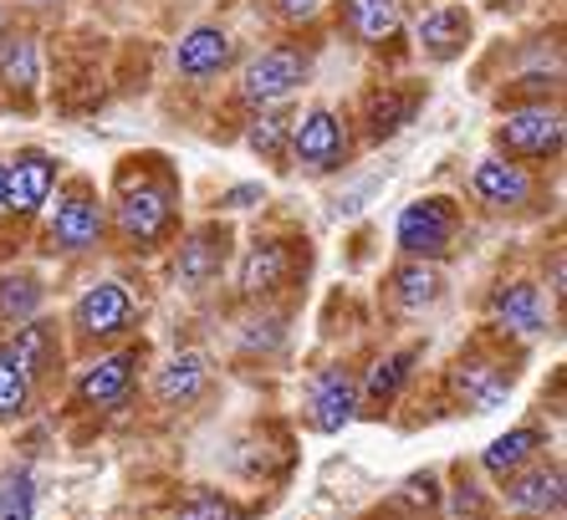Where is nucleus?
Segmentation results:
<instances>
[{
    "instance_id": "a878e982",
    "label": "nucleus",
    "mask_w": 567,
    "mask_h": 520,
    "mask_svg": "<svg viewBox=\"0 0 567 520\" xmlns=\"http://www.w3.org/2000/svg\"><path fill=\"white\" fill-rule=\"evenodd\" d=\"M547 449V434L537 429V424H522V429L502 434V439L491 444L486 455H481V465H486V475H496V480H506V475H516L522 465H532V459Z\"/></svg>"
},
{
    "instance_id": "aec40b11",
    "label": "nucleus",
    "mask_w": 567,
    "mask_h": 520,
    "mask_svg": "<svg viewBox=\"0 0 567 520\" xmlns=\"http://www.w3.org/2000/svg\"><path fill=\"white\" fill-rule=\"evenodd\" d=\"M414 363H420V347H399V352H389V357H379L373 373L358 383V408L383 414V404H394L399 388L414 377Z\"/></svg>"
},
{
    "instance_id": "0eeeda50",
    "label": "nucleus",
    "mask_w": 567,
    "mask_h": 520,
    "mask_svg": "<svg viewBox=\"0 0 567 520\" xmlns=\"http://www.w3.org/2000/svg\"><path fill=\"white\" fill-rule=\"evenodd\" d=\"M307 72H312V56H307L302 46H271V52L246 62V72H240V97L251 107H277L302 87Z\"/></svg>"
},
{
    "instance_id": "412c9836",
    "label": "nucleus",
    "mask_w": 567,
    "mask_h": 520,
    "mask_svg": "<svg viewBox=\"0 0 567 520\" xmlns=\"http://www.w3.org/2000/svg\"><path fill=\"white\" fill-rule=\"evenodd\" d=\"M389 291H394V306L399 312H430L440 297H445V275H440L435 260H404L394 275H389Z\"/></svg>"
},
{
    "instance_id": "423d86ee",
    "label": "nucleus",
    "mask_w": 567,
    "mask_h": 520,
    "mask_svg": "<svg viewBox=\"0 0 567 520\" xmlns=\"http://www.w3.org/2000/svg\"><path fill=\"white\" fill-rule=\"evenodd\" d=\"M103 199H97V189L87 179H72L56 195V215H52V230H47V240H52V250H62V256H82V250H93L97 240H103Z\"/></svg>"
},
{
    "instance_id": "ddd939ff",
    "label": "nucleus",
    "mask_w": 567,
    "mask_h": 520,
    "mask_svg": "<svg viewBox=\"0 0 567 520\" xmlns=\"http://www.w3.org/2000/svg\"><path fill=\"white\" fill-rule=\"evenodd\" d=\"M471 189L486 209H522L532 199V174H527V164H516V158L491 154L471 169Z\"/></svg>"
},
{
    "instance_id": "4468645a",
    "label": "nucleus",
    "mask_w": 567,
    "mask_h": 520,
    "mask_svg": "<svg viewBox=\"0 0 567 520\" xmlns=\"http://www.w3.org/2000/svg\"><path fill=\"white\" fill-rule=\"evenodd\" d=\"M230 62H236V41H230V31H220V27H195L179 37V46H174V66H179V77H189V82L220 77Z\"/></svg>"
},
{
    "instance_id": "b1692460",
    "label": "nucleus",
    "mask_w": 567,
    "mask_h": 520,
    "mask_svg": "<svg viewBox=\"0 0 567 520\" xmlns=\"http://www.w3.org/2000/svg\"><path fill=\"white\" fill-rule=\"evenodd\" d=\"M424 103V87H383L379 97L369 103V138L373 144H383V138H394V133H404L414 123V113H420Z\"/></svg>"
},
{
    "instance_id": "473e14b6",
    "label": "nucleus",
    "mask_w": 567,
    "mask_h": 520,
    "mask_svg": "<svg viewBox=\"0 0 567 520\" xmlns=\"http://www.w3.org/2000/svg\"><path fill=\"white\" fill-rule=\"evenodd\" d=\"M31 6H52V0H31Z\"/></svg>"
},
{
    "instance_id": "c756f323",
    "label": "nucleus",
    "mask_w": 567,
    "mask_h": 520,
    "mask_svg": "<svg viewBox=\"0 0 567 520\" xmlns=\"http://www.w3.org/2000/svg\"><path fill=\"white\" fill-rule=\"evenodd\" d=\"M174 520H246V506H236V500H225L215 490H195L174 510Z\"/></svg>"
},
{
    "instance_id": "72a5a7b5",
    "label": "nucleus",
    "mask_w": 567,
    "mask_h": 520,
    "mask_svg": "<svg viewBox=\"0 0 567 520\" xmlns=\"http://www.w3.org/2000/svg\"><path fill=\"white\" fill-rule=\"evenodd\" d=\"M491 6H506V0H491Z\"/></svg>"
},
{
    "instance_id": "2f4dec72",
    "label": "nucleus",
    "mask_w": 567,
    "mask_h": 520,
    "mask_svg": "<svg viewBox=\"0 0 567 520\" xmlns=\"http://www.w3.org/2000/svg\"><path fill=\"white\" fill-rule=\"evenodd\" d=\"M271 6H277L281 21H312L322 0H271Z\"/></svg>"
},
{
    "instance_id": "dca6fc26",
    "label": "nucleus",
    "mask_w": 567,
    "mask_h": 520,
    "mask_svg": "<svg viewBox=\"0 0 567 520\" xmlns=\"http://www.w3.org/2000/svg\"><path fill=\"white\" fill-rule=\"evenodd\" d=\"M414 41H420V52L430 62H461L465 46H471V11L465 6H435V11L420 15V27H414Z\"/></svg>"
},
{
    "instance_id": "c85d7f7f",
    "label": "nucleus",
    "mask_w": 567,
    "mask_h": 520,
    "mask_svg": "<svg viewBox=\"0 0 567 520\" xmlns=\"http://www.w3.org/2000/svg\"><path fill=\"white\" fill-rule=\"evenodd\" d=\"M37 516V480L27 469H16L11 480L0 485V520H31Z\"/></svg>"
},
{
    "instance_id": "f257e3e1",
    "label": "nucleus",
    "mask_w": 567,
    "mask_h": 520,
    "mask_svg": "<svg viewBox=\"0 0 567 520\" xmlns=\"http://www.w3.org/2000/svg\"><path fill=\"white\" fill-rule=\"evenodd\" d=\"M113 225L118 240L138 256L158 250L179 225V179L158 154L128 158L113 179Z\"/></svg>"
},
{
    "instance_id": "393cba45",
    "label": "nucleus",
    "mask_w": 567,
    "mask_h": 520,
    "mask_svg": "<svg viewBox=\"0 0 567 520\" xmlns=\"http://www.w3.org/2000/svg\"><path fill=\"white\" fill-rule=\"evenodd\" d=\"M47 301V287H41L37 271H6L0 275V332H16L21 322L41 312Z\"/></svg>"
},
{
    "instance_id": "6e6552de",
    "label": "nucleus",
    "mask_w": 567,
    "mask_h": 520,
    "mask_svg": "<svg viewBox=\"0 0 567 520\" xmlns=\"http://www.w3.org/2000/svg\"><path fill=\"white\" fill-rule=\"evenodd\" d=\"M128 326H133V297L118 281H97V287H87L72 301V332H78L82 342L118 337Z\"/></svg>"
},
{
    "instance_id": "4be33fe9",
    "label": "nucleus",
    "mask_w": 567,
    "mask_h": 520,
    "mask_svg": "<svg viewBox=\"0 0 567 520\" xmlns=\"http://www.w3.org/2000/svg\"><path fill=\"white\" fill-rule=\"evenodd\" d=\"M343 21L363 46H389L404 31V6L399 0H343Z\"/></svg>"
},
{
    "instance_id": "a211bd4d",
    "label": "nucleus",
    "mask_w": 567,
    "mask_h": 520,
    "mask_svg": "<svg viewBox=\"0 0 567 520\" xmlns=\"http://www.w3.org/2000/svg\"><path fill=\"white\" fill-rule=\"evenodd\" d=\"M287 275H291V246L277 240V235H266L240 260V297H251V301L271 297V291L287 287Z\"/></svg>"
},
{
    "instance_id": "f3484780",
    "label": "nucleus",
    "mask_w": 567,
    "mask_h": 520,
    "mask_svg": "<svg viewBox=\"0 0 567 520\" xmlns=\"http://www.w3.org/2000/svg\"><path fill=\"white\" fill-rule=\"evenodd\" d=\"M210 388V357L205 352H174L169 363L154 373V398L164 408H189Z\"/></svg>"
},
{
    "instance_id": "f8f14e48",
    "label": "nucleus",
    "mask_w": 567,
    "mask_h": 520,
    "mask_svg": "<svg viewBox=\"0 0 567 520\" xmlns=\"http://www.w3.org/2000/svg\"><path fill=\"white\" fill-rule=\"evenodd\" d=\"M138 363H144V352L123 347V352L97 357L93 367H82L78 404L82 408H113V404H123V398H128V388H133V377H138Z\"/></svg>"
},
{
    "instance_id": "f03ea898",
    "label": "nucleus",
    "mask_w": 567,
    "mask_h": 520,
    "mask_svg": "<svg viewBox=\"0 0 567 520\" xmlns=\"http://www.w3.org/2000/svg\"><path fill=\"white\" fill-rule=\"evenodd\" d=\"M455 235H461V209H455V199L424 195V199H414V205L399 209L394 240H399V250H404V256L440 260V256H450Z\"/></svg>"
},
{
    "instance_id": "9d476101",
    "label": "nucleus",
    "mask_w": 567,
    "mask_h": 520,
    "mask_svg": "<svg viewBox=\"0 0 567 520\" xmlns=\"http://www.w3.org/2000/svg\"><path fill=\"white\" fill-rule=\"evenodd\" d=\"M358 418V377L348 367H322L307 388V424L317 434H343Z\"/></svg>"
},
{
    "instance_id": "7c9ffc66",
    "label": "nucleus",
    "mask_w": 567,
    "mask_h": 520,
    "mask_svg": "<svg viewBox=\"0 0 567 520\" xmlns=\"http://www.w3.org/2000/svg\"><path fill=\"white\" fill-rule=\"evenodd\" d=\"M261 199H266L261 184H240V189L220 195V209H251V205H261Z\"/></svg>"
},
{
    "instance_id": "f704fd0d",
    "label": "nucleus",
    "mask_w": 567,
    "mask_h": 520,
    "mask_svg": "<svg viewBox=\"0 0 567 520\" xmlns=\"http://www.w3.org/2000/svg\"><path fill=\"white\" fill-rule=\"evenodd\" d=\"M0 215H6V205H0Z\"/></svg>"
},
{
    "instance_id": "39448f33",
    "label": "nucleus",
    "mask_w": 567,
    "mask_h": 520,
    "mask_svg": "<svg viewBox=\"0 0 567 520\" xmlns=\"http://www.w3.org/2000/svg\"><path fill=\"white\" fill-rule=\"evenodd\" d=\"M56 189V158L47 148H21V154L0 158V205L16 220H31Z\"/></svg>"
},
{
    "instance_id": "cd10ccee",
    "label": "nucleus",
    "mask_w": 567,
    "mask_h": 520,
    "mask_svg": "<svg viewBox=\"0 0 567 520\" xmlns=\"http://www.w3.org/2000/svg\"><path fill=\"white\" fill-rule=\"evenodd\" d=\"M291 123H297V117L281 113V103H277V107H261V117H256L251 133H246V144H251L256 154H266V158H287V148H291Z\"/></svg>"
},
{
    "instance_id": "9b49d317",
    "label": "nucleus",
    "mask_w": 567,
    "mask_h": 520,
    "mask_svg": "<svg viewBox=\"0 0 567 520\" xmlns=\"http://www.w3.org/2000/svg\"><path fill=\"white\" fill-rule=\"evenodd\" d=\"M450 383H455V393H461V404L471 414H491L512 393V367L486 357V352H465L461 363H455V373H450Z\"/></svg>"
},
{
    "instance_id": "5701e85b",
    "label": "nucleus",
    "mask_w": 567,
    "mask_h": 520,
    "mask_svg": "<svg viewBox=\"0 0 567 520\" xmlns=\"http://www.w3.org/2000/svg\"><path fill=\"white\" fill-rule=\"evenodd\" d=\"M37 383L41 377L31 373V363L11 342H0V424H16L27 418L31 404H37Z\"/></svg>"
},
{
    "instance_id": "2eb2a0df",
    "label": "nucleus",
    "mask_w": 567,
    "mask_h": 520,
    "mask_svg": "<svg viewBox=\"0 0 567 520\" xmlns=\"http://www.w3.org/2000/svg\"><path fill=\"white\" fill-rule=\"evenodd\" d=\"M491 322L512 337H542L547 332V301L532 281H506L491 291Z\"/></svg>"
},
{
    "instance_id": "1a4fd4ad",
    "label": "nucleus",
    "mask_w": 567,
    "mask_h": 520,
    "mask_svg": "<svg viewBox=\"0 0 567 520\" xmlns=\"http://www.w3.org/2000/svg\"><path fill=\"white\" fill-rule=\"evenodd\" d=\"M225 260H230V230L225 225H199L179 240V256H174V287L185 291H205L210 281H220Z\"/></svg>"
},
{
    "instance_id": "20e7f679",
    "label": "nucleus",
    "mask_w": 567,
    "mask_h": 520,
    "mask_svg": "<svg viewBox=\"0 0 567 520\" xmlns=\"http://www.w3.org/2000/svg\"><path fill=\"white\" fill-rule=\"evenodd\" d=\"M291 164H302L307 174H338L353 154V138H348V123L332 107H312L291 123Z\"/></svg>"
},
{
    "instance_id": "6ab92c4d",
    "label": "nucleus",
    "mask_w": 567,
    "mask_h": 520,
    "mask_svg": "<svg viewBox=\"0 0 567 520\" xmlns=\"http://www.w3.org/2000/svg\"><path fill=\"white\" fill-rule=\"evenodd\" d=\"M506 500L527 516H547L563 510V469L557 465H522L516 475H506Z\"/></svg>"
},
{
    "instance_id": "bb28decb",
    "label": "nucleus",
    "mask_w": 567,
    "mask_h": 520,
    "mask_svg": "<svg viewBox=\"0 0 567 520\" xmlns=\"http://www.w3.org/2000/svg\"><path fill=\"white\" fill-rule=\"evenodd\" d=\"M0 82L11 92H37L41 82V62H37V41L27 37V31H6L0 37Z\"/></svg>"
},
{
    "instance_id": "7ed1b4c3",
    "label": "nucleus",
    "mask_w": 567,
    "mask_h": 520,
    "mask_svg": "<svg viewBox=\"0 0 567 520\" xmlns=\"http://www.w3.org/2000/svg\"><path fill=\"white\" fill-rule=\"evenodd\" d=\"M563 113L547 103H527V107H512L502 117V128H496V144H502L506 158L516 164H547V158L563 154Z\"/></svg>"
}]
</instances>
